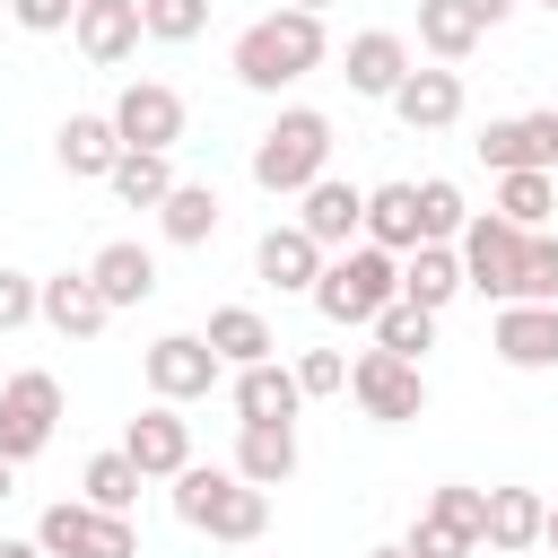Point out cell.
<instances>
[{"mask_svg": "<svg viewBox=\"0 0 558 558\" xmlns=\"http://www.w3.org/2000/svg\"><path fill=\"white\" fill-rule=\"evenodd\" d=\"M323 52H331L323 17H305V9H270V17H253V26L235 35L227 70H235L253 96H279V87H296L305 70H323Z\"/></svg>", "mask_w": 558, "mask_h": 558, "instance_id": "1", "label": "cell"}, {"mask_svg": "<svg viewBox=\"0 0 558 558\" xmlns=\"http://www.w3.org/2000/svg\"><path fill=\"white\" fill-rule=\"evenodd\" d=\"M166 488H174V514H183L192 532H209V541H262V532H270V488H253V480H235V471L183 462Z\"/></svg>", "mask_w": 558, "mask_h": 558, "instance_id": "2", "label": "cell"}, {"mask_svg": "<svg viewBox=\"0 0 558 558\" xmlns=\"http://www.w3.org/2000/svg\"><path fill=\"white\" fill-rule=\"evenodd\" d=\"M331 174V122L314 113V105H288L262 140H253V183L262 192H305V183H323Z\"/></svg>", "mask_w": 558, "mask_h": 558, "instance_id": "3", "label": "cell"}, {"mask_svg": "<svg viewBox=\"0 0 558 558\" xmlns=\"http://www.w3.org/2000/svg\"><path fill=\"white\" fill-rule=\"evenodd\" d=\"M392 296H401V262H392V253H375V244L331 253V262H323V279H314V314H323V323H340V331L375 323Z\"/></svg>", "mask_w": 558, "mask_h": 558, "instance_id": "4", "label": "cell"}, {"mask_svg": "<svg viewBox=\"0 0 558 558\" xmlns=\"http://www.w3.org/2000/svg\"><path fill=\"white\" fill-rule=\"evenodd\" d=\"M453 262H462V288H480L488 305H514L523 296V262H532V235L506 227L497 209H471L462 235H453Z\"/></svg>", "mask_w": 558, "mask_h": 558, "instance_id": "5", "label": "cell"}, {"mask_svg": "<svg viewBox=\"0 0 558 558\" xmlns=\"http://www.w3.org/2000/svg\"><path fill=\"white\" fill-rule=\"evenodd\" d=\"M52 427H61V375L17 366V375L0 384V462H9V471L35 462V453L52 445Z\"/></svg>", "mask_w": 558, "mask_h": 558, "instance_id": "6", "label": "cell"}, {"mask_svg": "<svg viewBox=\"0 0 558 558\" xmlns=\"http://www.w3.org/2000/svg\"><path fill=\"white\" fill-rule=\"evenodd\" d=\"M35 549L44 558H140V532H131V514H96V506L61 497L35 514Z\"/></svg>", "mask_w": 558, "mask_h": 558, "instance_id": "7", "label": "cell"}, {"mask_svg": "<svg viewBox=\"0 0 558 558\" xmlns=\"http://www.w3.org/2000/svg\"><path fill=\"white\" fill-rule=\"evenodd\" d=\"M140 375H148V392H157V401H174V410H183V401H209L227 366H218V349H209L201 331H166V340H148Z\"/></svg>", "mask_w": 558, "mask_h": 558, "instance_id": "8", "label": "cell"}, {"mask_svg": "<svg viewBox=\"0 0 558 558\" xmlns=\"http://www.w3.org/2000/svg\"><path fill=\"white\" fill-rule=\"evenodd\" d=\"M349 392H357V410H366L375 427H401V418H418V410H427V375H418L410 357H392V349L349 357Z\"/></svg>", "mask_w": 558, "mask_h": 558, "instance_id": "9", "label": "cell"}, {"mask_svg": "<svg viewBox=\"0 0 558 558\" xmlns=\"http://www.w3.org/2000/svg\"><path fill=\"white\" fill-rule=\"evenodd\" d=\"M471 148H480L488 174H558V113L549 105L541 113H497Z\"/></svg>", "mask_w": 558, "mask_h": 558, "instance_id": "10", "label": "cell"}, {"mask_svg": "<svg viewBox=\"0 0 558 558\" xmlns=\"http://www.w3.org/2000/svg\"><path fill=\"white\" fill-rule=\"evenodd\" d=\"M113 140H122V148H157V157H166V148L183 140V96H174L166 78H131V87L113 96Z\"/></svg>", "mask_w": 558, "mask_h": 558, "instance_id": "11", "label": "cell"}, {"mask_svg": "<svg viewBox=\"0 0 558 558\" xmlns=\"http://www.w3.org/2000/svg\"><path fill=\"white\" fill-rule=\"evenodd\" d=\"M122 462H131L140 480H174V471L192 462V418H183L174 401H148V410L122 427Z\"/></svg>", "mask_w": 558, "mask_h": 558, "instance_id": "12", "label": "cell"}, {"mask_svg": "<svg viewBox=\"0 0 558 558\" xmlns=\"http://www.w3.org/2000/svg\"><path fill=\"white\" fill-rule=\"evenodd\" d=\"M296 201H305V209H296V227H305L323 253H349V244H366V192H357V183L323 174V183H305Z\"/></svg>", "mask_w": 558, "mask_h": 558, "instance_id": "13", "label": "cell"}, {"mask_svg": "<svg viewBox=\"0 0 558 558\" xmlns=\"http://www.w3.org/2000/svg\"><path fill=\"white\" fill-rule=\"evenodd\" d=\"M488 349H497L514 375H541V366H558V305H497V323H488Z\"/></svg>", "mask_w": 558, "mask_h": 558, "instance_id": "14", "label": "cell"}, {"mask_svg": "<svg viewBox=\"0 0 558 558\" xmlns=\"http://www.w3.org/2000/svg\"><path fill=\"white\" fill-rule=\"evenodd\" d=\"M35 323H52L61 340H96L113 323V305L96 296L87 270H61V279H35Z\"/></svg>", "mask_w": 558, "mask_h": 558, "instance_id": "15", "label": "cell"}, {"mask_svg": "<svg viewBox=\"0 0 558 558\" xmlns=\"http://www.w3.org/2000/svg\"><path fill=\"white\" fill-rule=\"evenodd\" d=\"M70 44H78L96 70H122V61L140 52V0H78Z\"/></svg>", "mask_w": 558, "mask_h": 558, "instance_id": "16", "label": "cell"}, {"mask_svg": "<svg viewBox=\"0 0 558 558\" xmlns=\"http://www.w3.org/2000/svg\"><path fill=\"white\" fill-rule=\"evenodd\" d=\"M323 262H331V253H323V244H314V235H305L296 218H288V227H270V235L253 244V270H262V279H270L279 296H314Z\"/></svg>", "mask_w": 558, "mask_h": 558, "instance_id": "17", "label": "cell"}, {"mask_svg": "<svg viewBox=\"0 0 558 558\" xmlns=\"http://www.w3.org/2000/svg\"><path fill=\"white\" fill-rule=\"evenodd\" d=\"M296 410H305V392H296V375L279 357L235 366V427H296Z\"/></svg>", "mask_w": 558, "mask_h": 558, "instance_id": "18", "label": "cell"}, {"mask_svg": "<svg viewBox=\"0 0 558 558\" xmlns=\"http://www.w3.org/2000/svg\"><path fill=\"white\" fill-rule=\"evenodd\" d=\"M392 113H401V131H453L462 122V70H410L392 87Z\"/></svg>", "mask_w": 558, "mask_h": 558, "instance_id": "19", "label": "cell"}, {"mask_svg": "<svg viewBox=\"0 0 558 558\" xmlns=\"http://www.w3.org/2000/svg\"><path fill=\"white\" fill-rule=\"evenodd\" d=\"M410 78V44L392 35V26H366V35H349V87L357 96H384L392 105V87Z\"/></svg>", "mask_w": 558, "mask_h": 558, "instance_id": "20", "label": "cell"}, {"mask_svg": "<svg viewBox=\"0 0 558 558\" xmlns=\"http://www.w3.org/2000/svg\"><path fill=\"white\" fill-rule=\"evenodd\" d=\"M87 279H96V296L122 314V305H148L157 296V253L148 244H105L96 262H87Z\"/></svg>", "mask_w": 558, "mask_h": 558, "instance_id": "21", "label": "cell"}, {"mask_svg": "<svg viewBox=\"0 0 558 558\" xmlns=\"http://www.w3.org/2000/svg\"><path fill=\"white\" fill-rule=\"evenodd\" d=\"M453 296H462V262H453V244H410V253H401V305L445 314Z\"/></svg>", "mask_w": 558, "mask_h": 558, "instance_id": "22", "label": "cell"}, {"mask_svg": "<svg viewBox=\"0 0 558 558\" xmlns=\"http://www.w3.org/2000/svg\"><path fill=\"white\" fill-rule=\"evenodd\" d=\"M227 471L253 480V488H288L296 480V427H235V462Z\"/></svg>", "mask_w": 558, "mask_h": 558, "instance_id": "23", "label": "cell"}, {"mask_svg": "<svg viewBox=\"0 0 558 558\" xmlns=\"http://www.w3.org/2000/svg\"><path fill=\"white\" fill-rule=\"evenodd\" d=\"M541 523H549V497H541V488H488L480 541H488V549H532Z\"/></svg>", "mask_w": 558, "mask_h": 558, "instance_id": "24", "label": "cell"}, {"mask_svg": "<svg viewBox=\"0 0 558 558\" xmlns=\"http://www.w3.org/2000/svg\"><path fill=\"white\" fill-rule=\"evenodd\" d=\"M52 157L70 166V174H113V157H122V140H113V113H70L61 131H52Z\"/></svg>", "mask_w": 558, "mask_h": 558, "instance_id": "25", "label": "cell"}, {"mask_svg": "<svg viewBox=\"0 0 558 558\" xmlns=\"http://www.w3.org/2000/svg\"><path fill=\"white\" fill-rule=\"evenodd\" d=\"M366 244L392 253V262L418 244V183H375L366 192Z\"/></svg>", "mask_w": 558, "mask_h": 558, "instance_id": "26", "label": "cell"}, {"mask_svg": "<svg viewBox=\"0 0 558 558\" xmlns=\"http://www.w3.org/2000/svg\"><path fill=\"white\" fill-rule=\"evenodd\" d=\"M201 340L218 349V366H262V357L279 349V340H270V323H262V305H218Z\"/></svg>", "mask_w": 558, "mask_h": 558, "instance_id": "27", "label": "cell"}, {"mask_svg": "<svg viewBox=\"0 0 558 558\" xmlns=\"http://www.w3.org/2000/svg\"><path fill=\"white\" fill-rule=\"evenodd\" d=\"M480 35H488V26H480V17L462 9V0H418V44L436 52V70L471 61V52H480Z\"/></svg>", "mask_w": 558, "mask_h": 558, "instance_id": "28", "label": "cell"}, {"mask_svg": "<svg viewBox=\"0 0 558 558\" xmlns=\"http://www.w3.org/2000/svg\"><path fill=\"white\" fill-rule=\"evenodd\" d=\"M497 218L523 227V235H541L558 218V174H497Z\"/></svg>", "mask_w": 558, "mask_h": 558, "instance_id": "29", "label": "cell"}, {"mask_svg": "<svg viewBox=\"0 0 558 558\" xmlns=\"http://www.w3.org/2000/svg\"><path fill=\"white\" fill-rule=\"evenodd\" d=\"M157 227H166V244H209L218 235V192L209 183H174L157 201Z\"/></svg>", "mask_w": 558, "mask_h": 558, "instance_id": "30", "label": "cell"}, {"mask_svg": "<svg viewBox=\"0 0 558 558\" xmlns=\"http://www.w3.org/2000/svg\"><path fill=\"white\" fill-rule=\"evenodd\" d=\"M105 183H113V192H122V201H131V209H157V201H166V192H174V166H166V157H157V148H122V157H113V174H105Z\"/></svg>", "mask_w": 558, "mask_h": 558, "instance_id": "31", "label": "cell"}, {"mask_svg": "<svg viewBox=\"0 0 558 558\" xmlns=\"http://www.w3.org/2000/svg\"><path fill=\"white\" fill-rule=\"evenodd\" d=\"M78 488H87L78 506H96V514H131V497H140L148 480H140V471L122 462V445H113V453H96V462L78 471Z\"/></svg>", "mask_w": 558, "mask_h": 558, "instance_id": "32", "label": "cell"}, {"mask_svg": "<svg viewBox=\"0 0 558 558\" xmlns=\"http://www.w3.org/2000/svg\"><path fill=\"white\" fill-rule=\"evenodd\" d=\"M462 218H471V201H462V183H445V174H427V183H418V244H453V235H462Z\"/></svg>", "mask_w": 558, "mask_h": 558, "instance_id": "33", "label": "cell"}, {"mask_svg": "<svg viewBox=\"0 0 558 558\" xmlns=\"http://www.w3.org/2000/svg\"><path fill=\"white\" fill-rule=\"evenodd\" d=\"M366 331H375V349H392V357H410V366H418V357H427V340H436V314H418V305H401V296H392Z\"/></svg>", "mask_w": 558, "mask_h": 558, "instance_id": "34", "label": "cell"}, {"mask_svg": "<svg viewBox=\"0 0 558 558\" xmlns=\"http://www.w3.org/2000/svg\"><path fill=\"white\" fill-rule=\"evenodd\" d=\"M401 549H410V558H471L480 541H471V532H462L453 514H436V506H418V523H410V541H401Z\"/></svg>", "mask_w": 558, "mask_h": 558, "instance_id": "35", "label": "cell"}, {"mask_svg": "<svg viewBox=\"0 0 558 558\" xmlns=\"http://www.w3.org/2000/svg\"><path fill=\"white\" fill-rule=\"evenodd\" d=\"M209 26V0H140V35H157V44H192Z\"/></svg>", "mask_w": 558, "mask_h": 558, "instance_id": "36", "label": "cell"}, {"mask_svg": "<svg viewBox=\"0 0 558 558\" xmlns=\"http://www.w3.org/2000/svg\"><path fill=\"white\" fill-rule=\"evenodd\" d=\"M288 375H296V392H305V401H323V392H349V357H340V349H305Z\"/></svg>", "mask_w": 558, "mask_h": 558, "instance_id": "37", "label": "cell"}, {"mask_svg": "<svg viewBox=\"0 0 558 558\" xmlns=\"http://www.w3.org/2000/svg\"><path fill=\"white\" fill-rule=\"evenodd\" d=\"M26 323H35V279L26 270H0V340L26 331Z\"/></svg>", "mask_w": 558, "mask_h": 558, "instance_id": "38", "label": "cell"}, {"mask_svg": "<svg viewBox=\"0 0 558 558\" xmlns=\"http://www.w3.org/2000/svg\"><path fill=\"white\" fill-rule=\"evenodd\" d=\"M9 17H17L26 35H61V26L78 17V9H70V0H9Z\"/></svg>", "mask_w": 558, "mask_h": 558, "instance_id": "39", "label": "cell"}, {"mask_svg": "<svg viewBox=\"0 0 558 558\" xmlns=\"http://www.w3.org/2000/svg\"><path fill=\"white\" fill-rule=\"evenodd\" d=\"M462 9H471V17H480V26H506V17H514V9H523V0H462Z\"/></svg>", "mask_w": 558, "mask_h": 558, "instance_id": "40", "label": "cell"}, {"mask_svg": "<svg viewBox=\"0 0 558 558\" xmlns=\"http://www.w3.org/2000/svg\"><path fill=\"white\" fill-rule=\"evenodd\" d=\"M0 558H44V549L35 541H0Z\"/></svg>", "mask_w": 558, "mask_h": 558, "instance_id": "41", "label": "cell"}, {"mask_svg": "<svg viewBox=\"0 0 558 558\" xmlns=\"http://www.w3.org/2000/svg\"><path fill=\"white\" fill-rule=\"evenodd\" d=\"M279 9H305V17H323V9H331V0H279Z\"/></svg>", "mask_w": 558, "mask_h": 558, "instance_id": "42", "label": "cell"}, {"mask_svg": "<svg viewBox=\"0 0 558 558\" xmlns=\"http://www.w3.org/2000/svg\"><path fill=\"white\" fill-rule=\"evenodd\" d=\"M9 488H17V471H9V462H0V506H9Z\"/></svg>", "mask_w": 558, "mask_h": 558, "instance_id": "43", "label": "cell"}, {"mask_svg": "<svg viewBox=\"0 0 558 558\" xmlns=\"http://www.w3.org/2000/svg\"><path fill=\"white\" fill-rule=\"evenodd\" d=\"M366 558H410V549H401V541H384V549H366Z\"/></svg>", "mask_w": 558, "mask_h": 558, "instance_id": "44", "label": "cell"}, {"mask_svg": "<svg viewBox=\"0 0 558 558\" xmlns=\"http://www.w3.org/2000/svg\"><path fill=\"white\" fill-rule=\"evenodd\" d=\"M541 541H549V549H558V506H549V523H541Z\"/></svg>", "mask_w": 558, "mask_h": 558, "instance_id": "45", "label": "cell"}, {"mask_svg": "<svg viewBox=\"0 0 558 558\" xmlns=\"http://www.w3.org/2000/svg\"><path fill=\"white\" fill-rule=\"evenodd\" d=\"M541 9H558V0H541Z\"/></svg>", "mask_w": 558, "mask_h": 558, "instance_id": "46", "label": "cell"}, {"mask_svg": "<svg viewBox=\"0 0 558 558\" xmlns=\"http://www.w3.org/2000/svg\"><path fill=\"white\" fill-rule=\"evenodd\" d=\"M70 9H78V0H70Z\"/></svg>", "mask_w": 558, "mask_h": 558, "instance_id": "47", "label": "cell"}, {"mask_svg": "<svg viewBox=\"0 0 558 558\" xmlns=\"http://www.w3.org/2000/svg\"><path fill=\"white\" fill-rule=\"evenodd\" d=\"M0 9H9V0H0Z\"/></svg>", "mask_w": 558, "mask_h": 558, "instance_id": "48", "label": "cell"}]
</instances>
